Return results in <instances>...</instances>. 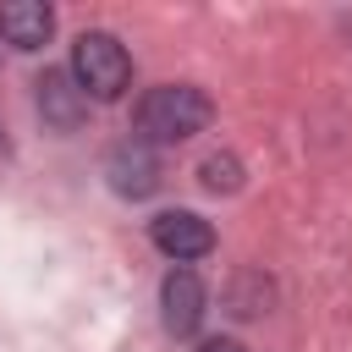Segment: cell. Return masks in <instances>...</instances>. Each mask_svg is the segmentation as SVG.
<instances>
[{"mask_svg":"<svg viewBox=\"0 0 352 352\" xmlns=\"http://www.w3.org/2000/svg\"><path fill=\"white\" fill-rule=\"evenodd\" d=\"M50 28H55V11L44 0H6L0 6V38L11 50H38L50 38Z\"/></svg>","mask_w":352,"mask_h":352,"instance_id":"obj_7","label":"cell"},{"mask_svg":"<svg viewBox=\"0 0 352 352\" xmlns=\"http://www.w3.org/2000/svg\"><path fill=\"white\" fill-rule=\"evenodd\" d=\"M198 176H204L209 192H236V187H242V160H236V154H209Z\"/></svg>","mask_w":352,"mask_h":352,"instance_id":"obj_8","label":"cell"},{"mask_svg":"<svg viewBox=\"0 0 352 352\" xmlns=\"http://www.w3.org/2000/svg\"><path fill=\"white\" fill-rule=\"evenodd\" d=\"M104 176H110V192H121V198H148V192L160 187V160H154V148H148L143 138H126V143L110 148Z\"/></svg>","mask_w":352,"mask_h":352,"instance_id":"obj_4","label":"cell"},{"mask_svg":"<svg viewBox=\"0 0 352 352\" xmlns=\"http://www.w3.org/2000/svg\"><path fill=\"white\" fill-rule=\"evenodd\" d=\"M198 352H248V346H242V341H231V336H209Z\"/></svg>","mask_w":352,"mask_h":352,"instance_id":"obj_9","label":"cell"},{"mask_svg":"<svg viewBox=\"0 0 352 352\" xmlns=\"http://www.w3.org/2000/svg\"><path fill=\"white\" fill-rule=\"evenodd\" d=\"M160 308H165V330L170 336H192L204 324V280L192 270H170L160 286Z\"/></svg>","mask_w":352,"mask_h":352,"instance_id":"obj_6","label":"cell"},{"mask_svg":"<svg viewBox=\"0 0 352 352\" xmlns=\"http://www.w3.org/2000/svg\"><path fill=\"white\" fill-rule=\"evenodd\" d=\"M38 116L55 132H77L88 121V94L72 82V72H44L38 77Z\"/></svg>","mask_w":352,"mask_h":352,"instance_id":"obj_5","label":"cell"},{"mask_svg":"<svg viewBox=\"0 0 352 352\" xmlns=\"http://www.w3.org/2000/svg\"><path fill=\"white\" fill-rule=\"evenodd\" d=\"M209 116H214V104H209L204 88H192V82H160V88H148L138 99L132 121H138V138L154 148V143H182V138L204 132Z\"/></svg>","mask_w":352,"mask_h":352,"instance_id":"obj_1","label":"cell"},{"mask_svg":"<svg viewBox=\"0 0 352 352\" xmlns=\"http://www.w3.org/2000/svg\"><path fill=\"white\" fill-rule=\"evenodd\" d=\"M72 82L88 94V99H121L126 82H132V55L121 50L116 33H77L72 44Z\"/></svg>","mask_w":352,"mask_h":352,"instance_id":"obj_2","label":"cell"},{"mask_svg":"<svg viewBox=\"0 0 352 352\" xmlns=\"http://www.w3.org/2000/svg\"><path fill=\"white\" fill-rule=\"evenodd\" d=\"M148 236H154V248H160L165 258H176V264L204 258V253L214 248V226H209L204 214H192V209H165V214H154Z\"/></svg>","mask_w":352,"mask_h":352,"instance_id":"obj_3","label":"cell"},{"mask_svg":"<svg viewBox=\"0 0 352 352\" xmlns=\"http://www.w3.org/2000/svg\"><path fill=\"white\" fill-rule=\"evenodd\" d=\"M0 154H6V138H0Z\"/></svg>","mask_w":352,"mask_h":352,"instance_id":"obj_10","label":"cell"}]
</instances>
